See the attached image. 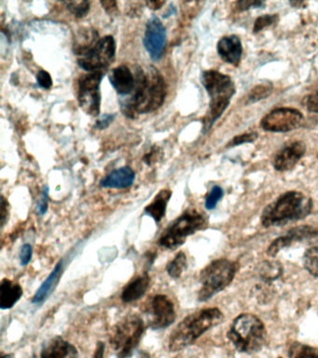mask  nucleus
Returning <instances> with one entry per match:
<instances>
[{"instance_id": "f257e3e1", "label": "nucleus", "mask_w": 318, "mask_h": 358, "mask_svg": "<svg viewBox=\"0 0 318 358\" xmlns=\"http://www.w3.org/2000/svg\"><path fill=\"white\" fill-rule=\"evenodd\" d=\"M136 85L132 94L120 101L125 117L135 120L140 114L152 113L163 106L166 96V81L154 66L136 67Z\"/></svg>"}, {"instance_id": "f03ea898", "label": "nucleus", "mask_w": 318, "mask_h": 358, "mask_svg": "<svg viewBox=\"0 0 318 358\" xmlns=\"http://www.w3.org/2000/svg\"><path fill=\"white\" fill-rule=\"evenodd\" d=\"M312 210V201L308 195L290 190L265 207L261 221L264 228L284 226L303 220Z\"/></svg>"}, {"instance_id": "7ed1b4c3", "label": "nucleus", "mask_w": 318, "mask_h": 358, "mask_svg": "<svg viewBox=\"0 0 318 358\" xmlns=\"http://www.w3.org/2000/svg\"><path fill=\"white\" fill-rule=\"evenodd\" d=\"M224 315L219 308H206L184 318L170 334L168 348L178 352L191 345L212 327L219 324Z\"/></svg>"}, {"instance_id": "20e7f679", "label": "nucleus", "mask_w": 318, "mask_h": 358, "mask_svg": "<svg viewBox=\"0 0 318 358\" xmlns=\"http://www.w3.org/2000/svg\"><path fill=\"white\" fill-rule=\"evenodd\" d=\"M201 83L210 97L208 111L203 120V131L206 134L230 105L236 88V84L229 76L217 70H206L203 72Z\"/></svg>"}, {"instance_id": "39448f33", "label": "nucleus", "mask_w": 318, "mask_h": 358, "mask_svg": "<svg viewBox=\"0 0 318 358\" xmlns=\"http://www.w3.org/2000/svg\"><path fill=\"white\" fill-rule=\"evenodd\" d=\"M227 337L234 348L244 354H255L263 348L267 330L263 322L252 313H242L231 323Z\"/></svg>"}, {"instance_id": "423d86ee", "label": "nucleus", "mask_w": 318, "mask_h": 358, "mask_svg": "<svg viewBox=\"0 0 318 358\" xmlns=\"http://www.w3.org/2000/svg\"><path fill=\"white\" fill-rule=\"evenodd\" d=\"M239 266L237 262L226 259L213 260L200 273L201 288L198 301H208L216 294L222 292L233 281Z\"/></svg>"}, {"instance_id": "0eeeda50", "label": "nucleus", "mask_w": 318, "mask_h": 358, "mask_svg": "<svg viewBox=\"0 0 318 358\" xmlns=\"http://www.w3.org/2000/svg\"><path fill=\"white\" fill-rule=\"evenodd\" d=\"M208 226V220L202 213L196 209H188L175 218L159 239V245L175 250L186 242L187 238L202 231Z\"/></svg>"}, {"instance_id": "6e6552de", "label": "nucleus", "mask_w": 318, "mask_h": 358, "mask_svg": "<svg viewBox=\"0 0 318 358\" xmlns=\"http://www.w3.org/2000/svg\"><path fill=\"white\" fill-rule=\"evenodd\" d=\"M145 324L138 315L127 316L111 329L110 343L118 358H129L143 337Z\"/></svg>"}, {"instance_id": "1a4fd4ad", "label": "nucleus", "mask_w": 318, "mask_h": 358, "mask_svg": "<svg viewBox=\"0 0 318 358\" xmlns=\"http://www.w3.org/2000/svg\"><path fill=\"white\" fill-rule=\"evenodd\" d=\"M115 53V39L113 36H106L90 49L78 55V64L89 73H104V70L113 63Z\"/></svg>"}, {"instance_id": "9d476101", "label": "nucleus", "mask_w": 318, "mask_h": 358, "mask_svg": "<svg viewBox=\"0 0 318 358\" xmlns=\"http://www.w3.org/2000/svg\"><path fill=\"white\" fill-rule=\"evenodd\" d=\"M104 77L103 72L88 73L80 76L78 83V100L86 114L96 117L101 106L100 85Z\"/></svg>"}, {"instance_id": "9b49d317", "label": "nucleus", "mask_w": 318, "mask_h": 358, "mask_svg": "<svg viewBox=\"0 0 318 358\" xmlns=\"http://www.w3.org/2000/svg\"><path fill=\"white\" fill-rule=\"evenodd\" d=\"M303 122V115L300 110L290 108L273 109L262 117L261 128L273 133H287L300 128Z\"/></svg>"}, {"instance_id": "f8f14e48", "label": "nucleus", "mask_w": 318, "mask_h": 358, "mask_svg": "<svg viewBox=\"0 0 318 358\" xmlns=\"http://www.w3.org/2000/svg\"><path fill=\"white\" fill-rule=\"evenodd\" d=\"M150 315L149 327L152 329H167L175 323L177 318L175 304L168 296L159 294L150 299L147 306Z\"/></svg>"}, {"instance_id": "ddd939ff", "label": "nucleus", "mask_w": 318, "mask_h": 358, "mask_svg": "<svg viewBox=\"0 0 318 358\" xmlns=\"http://www.w3.org/2000/svg\"><path fill=\"white\" fill-rule=\"evenodd\" d=\"M301 243L317 245L318 243V229L312 226H298L290 229L286 234L276 238L270 243L266 253L268 256L275 257L283 249Z\"/></svg>"}, {"instance_id": "4468645a", "label": "nucleus", "mask_w": 318, "mask_h": 358, "mask_svg": "<svg viewBox=\"0 0 318 358\" xmlns=\"http://www.w3.org/2000/svg\"><path fill=\"white\" fill-rule=\"evenodd\" d=\"M143 44L153 61H159L163 57L166 45V29L157 16L153 15L147 21Z\"/></svg>"}, {"instance_id": "2eb2a0df", "label": "nucleus", "mask_w": 318, "mask_h": 358, "mask_svg": "<svg viewBox=\"0 0 318 358\" xmlns=\"http://www.w3.org/2000/svg\"><path fill=\"white\" fill-rule=\"evenodd\" d=\"M305 152L306 145L303 141L295 140V141L287 143L273 157V167L279 172L292 170L303 158Z\"/></svg>"}, {"instance_id": "dca6fc26", "label": "nucleus", "mask_w": 318, "mask_h": 358, "mask_svg": "<svg viewBox=\"0 0 318 358\" xmlns=\"http://www.w3.org/2000/svg\"><path fill=\"white\" fill-rule=\"evenodd\" d=\"M219 57L226 63L239 66L243 55L241 39L236 35L225 36L220 38L217 45Z\"/></svg>"}, {"instance_id": "f3484780", "label": "nucleus", "mask_w": 318, "mask_h": 358, "mask_svg": "<svg viewBox=\"0 0 318 358\" xmlns=\"http://www.w3.org/2000/svg\"><path fill=\"white\" fill-rule=\"evenodd\" d=\"M79 352L73 344L60 336L51 338L41 349V358H78Z\"/></svg>"}, {"instance_id": "a211bd4d", "label": "nucleus", "mask_w": 318, "mask_h": 358, "mask_svg": "<svg viewBox=\"0 0 318 358\" xmlns=\"http://www.w3.org/2000/svg\"><path fill=\"white\" fill-rule=\"evenodd\" d=\"M108 80L115 91L122 96L130 95L135 89V74L127 66H117L111 70Z\"/></svg>"}, {"instance_id": "6ab92c4d", "label": "nucleus", "mask_w": 318, "mask_h": 358, "mask_svg": "<svg viewBox=\"0 0 318 358\" xmlns=\"http://www.w3.org/2000/svg\"><path fill=\"white\" fill-rule=\"evenodd\" d=\"M135 179V171L129 166H124L108 173L100 182V186L106 189H127L132 186Z\"/></svg>"}, {"instance_id": "aec40b11", "label": "nucleus", "mask_w": 318, "mask_h": 358, "mask_svg": "<svg viewBox=\"0 0 318 358\" xmlns=\"http://www.w3.org/2000/svg\"><path fill=\"white\" fill-rule=\"evenodd\" d=\"M150 278L147 273L136 276L128 282L122 290L121 299L125 303L138 301L144 296L150 287Z\"/></svg>"}, {"instance_id": "412c9836", "label": "nucleus", "mask_w": 318, "mask_h": 358, "mask_svg": "<svg viewBox=\"0 0 318 358\" xmlns=\"http://www.w3.org/2000/svg\"><path fill=\"white\" fill-rule=\"evenodd\" d=\"M23 294V288L20 285L4 278L0 284V308L2 310L12 309L20 301Z\"/></svg>"}, {"instance_id": "4be33fe9", "label": "nucleus", "mask_w": 318, "mask_h": 358, "mask_svg": "<svg viewBox=\"0 0 318 358\" xmlns=\"http://www.w3.org/2000/svg\"><path fill=\"white\" fill-rule=\"evenodd\" d=\"M171 197V190L167 189L160 190L152 203L145 207V214L153 218L156 223L160 222L166 214L167 204Z\"/></svg>"}, {"instance_id": "5701e85b", "label": "nucleus", "mask_w": 318, "mask_h": 358, "mask_svg": "<svg viewBox=\"0 0 318 358\" xmlns=\"http://www.w3.org/2000/svg\"><path fill=\"white\" fill-rule=\"evenodd\" d=\"M62 273L63 260H60L48 276V278L43 282V284L41 285V287L38 288L37 292L33 296V303H41V302L45 301L54 292L55 288L57 287V282L59 281L61 275H62Z\"/></svg>"}, {"instance_id": "b1692460", "label": "nucleus", "mask_w": 318, "mask_h": 358, "mask_svg": "<svg viewBox=\"0 0 318 358\" xmlns=\"http://www.w3.org/2000/svg\"><path fill=\"white\" fill-rule=\"evenodd\" d=\"M283 273L281 263L275 260H265L259 267V274L263 281L272 282L278 279Z\"/></svg>"}, {"instance_id": "393cba45", "label": "nucleus", "mask_w": 318, "mask_h": 358, "mask_svg": "<svg viewBox=\"0 0 318 358\" xmlns=\"http://www.w3.org/2000/svg\"><path fill=\"white\" fill-rule=\"evenodd\" d=\"M188 267V259L184 252H180L175 255L174 259L166 266V271L173 279L180 278L183 271Z\"/></svg>"}, {"instance_id": "a878e982", "label": "nucleus", "mask_w": 318, "mask_h": 358, "mask_svg": "<svg viewBox=\"0 0 318 358\" xmlns=\"http://www.w3.org/2000/svg\"><path fill=\"white\" fill-rule=\"evenodd\" d=\"M289 358H318V350L306 344L294 343L289 347Z\"/></svg>"}, {"instance_id": "bb28decb", "label": "nucleus", "mask_w": 318, "mask_h": 358, "mask_svg": "<svg viewBox=\"0 0 318 358\" xmlns=\"http://www.w3.org/2000/svg\"><path fill=\"white\" fill-rule=\"evenodd\" d=\"M303 266L310 274L318 277V245L307 249L303 255Z\"/></svg>"}, {"instance_id": "cd10ccee", "label": "nucleus", "mask_w": 318, "mask_h": 358, "mask_svg": "<svg viewBox=\"0 0 318 358\" xmlns=\"http://www.w3.org/2000/svg\"><path fill=\"white\" fill-rule=\"evenodd\" d=\"M273 87L270 83L259 84L254 87L250 94L245 97V103H253L258 102L269 96L272 94Z\"/></svg>"}, {"instance_id": "c85d7f7f", "label": "nucleus", "mask_w": 318, "mask_h": 358, "mask_svg": "<svg viewBox=\"0 0 318 358\" xmlns=\"http://www.w3.org/2000/svg\"><path fill=\"white\" fill-rule=\"evenodd\" d=\"M66 6L76 18H83L90 10V3L88 1L66 2Z\"/></svg>"}, {"instance_id": "c756f323", "label": "nucleus", "mask_w": 318, "mask_h": 358, "mask_svg": "<svg viewBox=\"0 0 318 358\" xmlns=\"http://www.w3.org/2000/svg\"><path fill=\"white\" fill-rule=\"evenodd\" d=\"M279 20L278 14H265V15L259 16L254 22L253 33L256 34L261 32L264 28L270 27Z\"/></svg>"}, {"instance_id": "7c9ffc66", "label": "nucleus", "mask_w": 318, "mask_h": 358, "mask_svg": "<svg viewBox=\"0 0 318 358\" xmlns=\"http://www.w3.org/2000/svg\"><path fill=\"white\" fill-rule=\"evenodd\" d=\"M223 189L219 186H214L212 187L210 192L206 196L205 199V208L208 210H213L217 206V203L222 200L223 197Z\"/></svg>"}, {"instance_id": "2f4dec72", "label": "nucleus", "mask_w": 318, "mask_h": 358, "mask_svg": "<svg viewBox=\"0 0 318 358\" xmlns=\"http://www.w3.org/2000/svg\"><path fill=\"white\" fill-rule=\"evenodd\" d=\"M258 137V134L254 133V131L238 134V136L233 137V138L231 139L230 142H229V144H227V148L236 147V145L245 144V143H252L255 141Z\"/></svg>"}, {"instance_id": "473e14b6", "label": "nucleus", "mask_w": 318, "mask_h": 358, "mask_svg": "<svg viewBox=\"0 0 318 358\" xmlns=\"http://www.w3.org/2000/svg\"><path fill=\"white\" fill-rule=\"evenodd\" d=\"M237 10L245 11L252 8H262L265 2L261 0H240L236 3Z\"/></svg>"}, {"instance_id": "72a5a7b5", "label": "nucleus", "mask_w": 318, "mask_h": 358, "mask_svg": "<svg viewBox=\"0 0 318 358\" xmlns=\"http://www.w3.org/2000/svg\"><path fill=\"white\" fill-rule=\"evenodd\" d=\"M37 84L41 88L49 90L52 86L51 75L45 70H41L37 75Z\"/></svg>"}, {"instance_id": "f704fd0d", "label": "nucleus", "mask_w": 318, "mask_h": 358, "mask_svg": "<svg viewBox=\"0 0 318 358\" xmlns=\"http://www.w3.org/2000/svg\"><path fill=\"white\" fill-rule=\"evenodd\" d=\"M304 106H305L307 110L312 112V113L318 114V91L305 98Z\"/></svg>"}, {"instance_id": "c9c22d12", "label": "nucleus", "mask_w": 318, "mask_h": 358, "mask_svg": "<svg viewBox=\"0 0 318 358\" xmlns=\"http://www.w3.org/2000/svg\"><path fill=\"white\" fill-rule=\"evenodd\" d=\"M48 200H49V187L44 186L43 192H41V201H38L37 206V211L40 215H43L46 214L47 209H48Z\"/></svg>"}, {"instance_id": "e433bc0d", "label": "nucleus", "mask_w": 318, "mask_h": 358, "mask_svg": "<svg viewBox=\"0 0 318 358\" xmlns=\"http://www.w3.org/2000/svg\"><path fill=\"white\" fill-rule=\"evenodd\" d=\"M33 255V248L29 243H24L22 246L20 252V263L22 266H27L31 262Z\"/></svg>"}, {"instance_id": "4c0bfd02", "label": "nucleus", "mask_w": 318, "mask_h": 358, "mask_svg": "<svg viewBox=\"0 0 318 358\" xmlns=\"http://www.w3.org/2000/svg\"><path fill=\"white\" fill-rule=\"evenodd\" d=\"M114 119H115V115L114 114L102 115V116L96 120L94 127L99 129V130H104V129H107L108 126L113 122Z\"/></svg>"}, {"instance_id": "58836bf2", "label": "nucleus", "mask_w": 318, "mask_h": 358, "mask_svg": "<svg viewBox=\"0 0 318 358\" xmlns=\"http://www.w3.org/2000/svg\"><path fill=\"white\" fill-rule=\"evenodd\" d=\"M9 218V203L4 196L1 197V209H0V221H1V227L3 228L5 224L7 223Z\"/></svg>"}, {"instance_id": "ea45409f", "label": "nucleus", "mask_w": 318, "mask_h": 358, "mask_svg": "<svg viewBox=\"0 0 318 358\" xmlns=\"http://www.w3.org/2000/svg\"><path fill=\"white\" fill-rule=\"evenodd\" d=\"M101 5L110 15H114V14L118 13V6H117V2L114 1V0L113 1L111 0L110 1H102Z\"/></svg>"}, {"instance_id": "a19ab883", "label": "nucleus", "mask_w": 318, "mask_h": 358, "mask_svg": "<svg viewBox=\"0 0 318 358\" xmlns=\"http://www.w3.org/2000/svg\"><path fill=\"white\" fill-rule=\"evenodd\" d=\"M105 343L102 341H99L96 344V351H94L93 358H104L105 355Z\"/></svg>"}, {"instance_id": "79ce46f5", "label": "nucleus", "mask_w": 318, "mask_h": 358, "mask_svg": "<svg viewBox=\"0 0 318 358\" xmlns=\"http://www.w3.org/2000/svg\"><path fill=\"white\" fill-rule=\"evenodd\" d=\"M164 1H150L147 2V5L149 6L152 10H159V8H161V6L164 5Z\"/></svg>"}, {"instance_id": "37998d69", "label": "nucleus", "mask_w": 318, "mask_h": 358, "mask_svg": "<svg viewBox=\"0 0 318 358\" xmlns=\"http://www.w3.org/2000/svg\"><path fill=\"white\" fill-rule=\"evenodd\" d=\"M1 358H15L13 355H2Z\"/></svg>"}, {"instance_id": "c03bdc74", "label": "nucleus", "mask_w": 318, "mask_h": 358, "mask_svg": "<svg viewBox=\"0 0 318 358\" xmlns=\"http://www.w3.org/2000/svg\"><path fill=\"white\" fill-rule=\"evenodd\" d=\"M278 358H283V357H278Z\"/></svg>"}]
</instances>
